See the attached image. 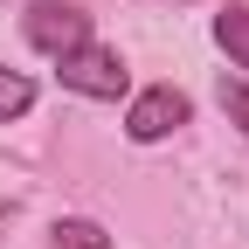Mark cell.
Listing matches in <instances>:
<instances>
[{
  "instance_id": "cell-6",
  "label": "cell",
  "mask_w": 249,
  "mask_h": 249,
  "mask_svg": "<svg viewBox=\"0 0 249 249\" xmlns=\"http://www.w3.org/2000/svg\"><path fill=\"white\" fill-rule=\"evenodd\" d=\"M55 242H70V249H104V229H97V222H55Z\"/></svg>"
},
{
  "instance_id": "cell-1",
  "label": "cell",
  "mask_w": 249,
  "mask_h": 249,
  "mask_svg": "<svg viewBox=\"0 0 249 249\" xmlns=\"http://www.w3.org/2000/svg\"><path fill=\"white\" fill-rule=\"evenodd\" d=\"M55 76H62V90H83V97H124V62H118V49H97V42H83V49H70V55H55Z\"/></svg>"
},
{
  "instance_id": "cell-3",
  "label": "cell",
  "mask_w": 249,
  "mask_h": 249,
  "mask_svg": "<svg viewBox=\"0 0 249 249\" xmlns=\"http://www.w3.org/2000/svg\"><path fill=\"white\" fill-rule=\"evenodd\" d=\"M187 124V97L173 83H160V90H145V97L132 104V118H124V132H132L139 145H152V139H166V132H180Z\"/></svg>"
},
{
  "instance_id": "cell-2",
  "label": "cell",
  "mask_w": 249,
  "mask_h": 249,
  "mask_svg": "<svg viewBox=\"0 0 249 249\" xmlns=\"http://www.w3.org/2000/svg\"><path fill=\"white\" fill-rule=\"evenodd\" d=\"M28 42L42 55H70V49L90 42V14L70 7V0H35V7H28Z\"/></svg>"
},
{
  "instance_id": "cell-7",
  "label": "cell",
  "mask_w": 249,
  "mask_h": 249,
  "mask_svg": "<svg viewBox=\"0 0 249 249\" xmlns=\"http://www.w3.org/2000/svg\"><path fill=\"white\" fill-rule=\"evenodd\" d=\"M222 111H229L242 132H249V83H222Z\"/></svg>"
},
{
  "instance_id": "cell-5",
  "label": "cell",
  "mask_w": 249,
  "mask_h": 249,
  "mask_svg": "<svg viewBox=\"0 0 249 249\" xmlns=\"http://www.w3.org/2000/svg\"><path fill=\"white\" fill-rule=\"evenodd\" d=\"M28 97H35V83H28L21 70H0V124L21 118V111H28Z\"/></svg>"
},
{
  "instance_id": "cell-4",
  "label": "cell",
  "mask_w": 249,
  "mask_h": 249,
  "mask_svg": "<svg viewBox=\"0 0 249 249\" xmlns=\"http://www.w3.org/2000/svg\"><path fill=\"white\" fill-rule=\"evenodd\" d=\"M214 42H222V49H229V55L242 62V70H249V14H242V7L214 21Z\"/></svg>"
}]
</instances>
